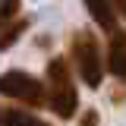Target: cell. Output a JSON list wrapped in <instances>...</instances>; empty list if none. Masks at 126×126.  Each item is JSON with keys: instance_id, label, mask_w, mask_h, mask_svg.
<instances>
[{"instance_id": "6da1fadb", "label": "cell", "mask_w": 126, "mask_h": 126, "mask_svg": "<svg viewBox=\"0 0 126 126\" xmlns=\"http://www.w3.org/2000/svg\"><path fill=\"white\" fill-rule=\"evenodd\" d=\"M47 104L50 110L60 117V120H69L79 107V94L76 85H73V73H69V63L63 57H54L47 63Z\"/></svg>"}, {"instance_id": "7a4b0ae2", "label": "cell", "mask_w": 126, "mask_h": 126, "mask_svg": "<svg viewBox=\"0 0 126 126\" xmlns=\"http://www.w3.org/2000/svg\"><path fill=\"white\" fill-rule=\"evenodd\" d=\"M69 50H73V63H76L79 76L88 88H98L101 79H104V57H101V44L88 29H79L69 41Z\"/></svg>"}, {"instance_id": "3957f363", "label": "cell", "mask_w": 126, "mask_h": 126, "mask_svg": "<svg viewBox=\"0 0 126 126\" xmlns=\"http://www.w3.org/2000/svg\"><path fill=\"white\" fill-rule=\"evenodd\" d=\"M0 94L3 98H13V101H22L29 107H44L47 104V92L41 79L29 76L22 69H10L0 76Z\"/></svg>"}, {"instance_id": "277c9868", "label": "cell", "mask_w": 126, "mask_h": 126, "mask_svg": "<svg viewBox=\"0 0 126 126\" xmlns=\"http://www.w3.org/2000/svg\"><path fill=\"white\" fill-rule=\"evenodd\" d=\"M107 69L113 79H120L126 85V32H113L110 35V47H107Z\"/></svg>"}, {"instance_id": "5b68a950", "label": "cell", "mask_w": 126, "mask_h": 126, "mask_svg": "<svg viewBox=\"0 0 126 126\" xmlns=\"http://www.w3.org/2000/svg\"><path fill=\"white\" fill-rule=\"evenodd\" d=\"M85 10L104 32H110V35L117 32V3L113 0H85Z\"/></svg>"}, {"instance_id": "8992f818", "label": "cell", "mask_w": 126, "mask_h": 126, "mask_svg": "<svg viewBox=\"0 0 126 126\" xmlns=\"http://www.w3.org/2000/svg\"><path fill=\"white\" fill-rule=\"evenodd\" d=\"M0 126H50V123H44L41 117H35L29 110L3 107V104H0Z\"/></svg>"}, {"instance_id": "52a82bcc", "label": "cell", "mask_w": 126, "mask_h": 126, "mask_svg": "<svg viewBox=\"0 0 126 126\" xmlns=\"http://www.w3.org/2000/svg\"><path fill=\"white\" fill-rule=\"evenodd\" d=\"M29 29V19H13V22H3L0 25V50H6V47L19 41V35Z\"/></svg>"}, {"instance_id": "ba28073f", "label": "cell", "mask_w": 126, "mask_h": 126, "mask_svg": "<svg viewBox=\"0 0 126 126\" xmlns=\"http://www.w3.org/2000/svg\"><path fill=\"white\" fill-rule=\"evenodd\" d=\"M19 6H22V0H0V22H13Z\"/></svg>"}, {"instance_id": "9c48e42d", "label": "cell", "mask_w": 126, "mask_h": 126, "mask_svg": "<svg viewBox=\"0 0 126 126\" xmlns=\"http://www.w3.org/2000/svg\"><path fill=\"white\" fill-rule=\"evenodd\" d=\"M79 126H98V110H85L82 120H79Z\"/></svg>"}, {"instance_id": "30bf717a", "label": "cell", "mask_w": 126, "mask_h": 126, "mask_svg": "<svg viewBox=\"0 0 126 126\" xmlns=\"http://www.w3.org/2000/svg\"><path fill=\"white\" fill-rule=\"evenodd\" d=\"M113 3H117V10H120V13L126 16V0H113Z\"/></svg>"}, {"instance_id": "8fae6325", "label": "cell", "mask_w": 126, "mask_h": 126, "mask_svg": "<svg viewBox=\"0 0 126 126\" xmlns=\"http://www.w3.org/2000/svg\"><path fill=\"white\" fill-rule=\"evenodd\" d=\"M0 25H3V22H0Z\"/></svg>"}]
</instances>
